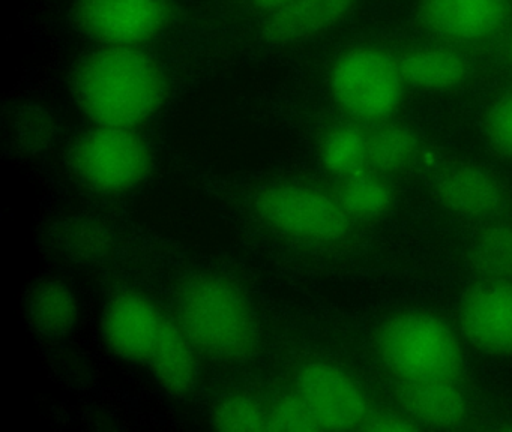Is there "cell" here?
Listing matches in <instances>:
<instances>
[{
  "instance_id": "obj_10",
  "label": "cell",
  "mask_w": 512,
  "mask_h": 432,
  "mask_svg": "<svg viewBox=\"0 0 512 432\" xmlns=\"http://www.w3.org/2000/svg\"><path fill=\"white\" fill-rule=\"evenodd\" d=\"M434 200L451 215L467 221H499L512 206L505 183L484 168L449 164L434 173L430 183Z\"/></svg>"
},
{
  "instance_id": "obj_6",
  "label": "cell",
  "mask_w": 512,
  "mask_h": 432,
  "mask_svg": "<svg viewBox=\"0 0 512 432\" xmlns=\"http://www.w3.org/2000/svg\"><path fill=\"white\" fill-rule=\"evenodd\" d=\"M404 86L397 59L371 47L341 54L329 74V87L338 107L350 119L367 125L388 122L398 113Z\"/></svg>"
},
{
  "instance_id": "obj_7",
  "label": "cell",
  "mask_w": 512,
  "mask_h": 432,
  "mask_svg": "<svg viewBox=\"0 0 512 432\" xmlns=\"http://www.w3.org/2000/svg\"><path fill=\"white\" fill-rule=\"evenodd\" d=\"M257 215L281 236L310 245L346 239L353 221L335 195L299 182L266 186L256 200Z\"/></svg>"
},
{
  "instance_id": "obj_20",
  "label": "cell",
  "mask_w": 512,
  "mask_h": 432,
  "mask_svg": "<svg viewBox=\"0 0 512 432\" xmlns=\"http://www.w3.org/2000/svg\"><path fill=\"white\" fill-rule=\"evenodd\" d=\"M29 317L40 332L50 336L64 335L76 324L79 303L73 291L62 282H43L29 299Z\"/></svg>"
},
{
  "instance_id": "obj_5",
  "label": "cell",
  "mask_w": 512,
  "mask_h": 432,
  "mask_svg": "<svg viewBox=\"0 0 512 432\" xmlns=\"http://www.w3.org/2000/svg\"><path fill=\"white\" fill-rule=\"evenodd\" d=\"M68 164L85 188L124 194L148 179L154 152L136 129L94 125L73 141Z\"/></svg>"
},
{
  "instance_id": "obj_14",
  "label": "cell",
  "mask_w": 512,
  "mask_h": 432,
  "mask_svg": "<svg viewBox=\"0 0 512 432\" xmlns=\"http://www.w3.org/2000/svg\"><path fill=\"white\" fill-rule=\"evenodd\" d=\"M356 0H293L266 15L263 32L278 44L304 41L337 26Z\"/></svg>"
},
{
  "instance_id": "obj_18",
  "label": "cell",
  "mask_w": 512,
  "mask_h": 432,
  "mask_svg": "<svg viewBox=\"0 0 512 432\" xmlns=\"http://www.w3.org/2000/svg\"><path fill=\"white\" fill-rule=\"evenodd\" d=\"M319 161L338 180L368 171V131L358 122L335 126L323 135Z\"/></svg>"
},
{
  "instance_id": "obj_21",
  "label": "cell",
  "mask_w": 512,
  "mask_h": 432,
  "mask_svg": "<svg viewBox=\"0 0 512 432\" xmlns=\"http://www.w3.org/2000/svg\"><path fill=\"white\" fill-rule=\"evenodd\" d=\"M211 422L220 431H269L268 407L251 396H226L212 408Z\"/></svg>"
},
{
  "instance_id": "obj_11",
  "label": "cell",
  "mask_w": 512,
  "mask_h": 432,
  "mask_svg": "<svg viewBox=\"0 0 512 432\" xmlns=\"http://www.w3.org/2000/svg\"><path fill=\"white\" fill-rule=\"evenodd\" d=\"M458 324L472 347L512 357V282L479 281L458 303Z\"/></svg>"
},
{
  "instance_id": "obj_16",
  "label": "cell",
  "mask_w": 512,
  "mask_h": 432,
  "mask_svg": "<svg viewBox=\"0 0 512 432\" xmlns=\"http://www.w3.org/2000/svg\"><path fill=\"white\" fill-rule=\"evenodd\" d=\"M421 143L406 126L379 123L368 131V171L383 177L401 176L415 167Z\"/></svg>"
},
{
  "instance_id": "obj_13",
  "label": "cell",
  "mask_w": 512,
  "mask_h": 432,
  "mask_svg": "<svg viewBox=\"0 0 512 432\" xmlns=\"http://www.w3.org/2000/svg\"><path fill=\"white\" fill-rule=\"evenodd\" d=\"M397 383L394 398L398 407L421 428H457L469 417V402L454 381Z\"/></svg>"
},
{
  "instance_id": "obj_26",
  "label": "cell",
  "mask_w": 512,
  "mask_h": 432,
  "mask_svg": "<svg viewBox=\"0 0 512 432\" xmlns=\"http://www.w3.org/2000/svg\"><path fill=\"white\" fill-rule=\"evenodd\" d=\"M509 57H511V60H512V36H511V41H509Z\"/></svg>"
},
{
  "instance_id": "obj_22",
  "label": "cell",
  "mask_w": 512,
  "mask_h": 432,
  "mask_svg": "<svg viewBox=\"0 0 512 432\" xmlns=\"http://www.w3.org/2000/svg\"><path fill=\"white\" fill-rule=\"evenodd\" d=\"M269 431H320L307 405L296 393L268 405Z\"/></svg>"
},
{
  "instance_id": "obj_2",
  "label": "cell",
  "mask_w": 512,
  "mask_h": 432,
  "mask_svg": "<svg viewBox=\"0 0 512 432\" xmlns=\"http://www.w3.org/2000/svg\"><path fill=\"white\" fill-rule=\"evenodd\" d=\"M101 333L115 356L145 366L172 395H188L196 386L199 353L175 315L149 297L131 291L113 297Z\"/></svg>"
},
{
  "instance_id": "obj_9",
  "label": "cell",
  "mask_w": 512,
  "mask_h": 432,
  "mask_svg": "<svg viewBox=\"0 0 512 432\" xmlns=\"http://www.w3.org/2000/svg\"><path fill=\"white\" fill-rule=\"evenodd\" d=\"M295 393L302 399L320 431L361 429L371 413L358 381L334 363L314 360L296 372Z\"/></svg>"
},
{
  "instance_id": "obj_23",
  "label": "cell",
  "mask_w": 512,
  "mask_h": 432,
  "mask_svg": "<svg viewBox=\"0 0 512 432\" xmlns=\"http://www.w3.org/2000/svg\"><path fill=\"white\" fill-rule=\"evenodd\" d=\"M485 135L488 143L502 153L512 158V92L500 96L485 116Z\"/></svg>"
},
{
  "instance_id": "obj_4",
  "label": "cell",
  "mask_w": 512,
  "mask_h": 432,
  "mask_svg": "<svg viewBox=\"0 0 512 432\" xmlns=\"http://www.w3.org/2000/svg\"><path fill=\"white\" fill-rule=\"evenodd\" d=\"M383 368L400 383H458L464 354L457 333L439 315L400 312L388 318L374 336Z\"/></svg>"
},
{
  "instance_id": "obj_12",
  "label": "cell",
  "mask_w": 512,
  "mask_h": 432,
  "mask_svg": "<svg viewBox=\"0 0 512 432\" xmlns=\"http://www.w3.org/2000/svg\"><path fill=\"white\" fill-rule=\"evenodd\" d=\"M508 0H421L418 20L431 35L451 42L490 38L505 24Z\"/></svg>"
},
{
  "instance_id": "obj_25",
  "label": "cell",
  "mask_w": 512,
  "mask_h": 432,
  "mask_svg": "<svg viewBox=\"0 0 512 432\" xmlns=\"http://www.w3.org/2000/svg\"><path fill=\"white\" fill-rule=\"evenodd\" d=\"M293 0H250L251 5L259 11L265 12L266 15L278 11L283 6L289 5Z\"/></svg>"
},
{
  "instance_id": "obj_8",
  "label": "cell",
  "mask_w": 512,
  "mask_h": 432,
  "mask_svg": "<svg viewBox=\"0 0 512 432\" xmlns=\"http://www.w3.org/2000/svg\"><path fill=\"white\" fill-rule=\"evenodd\" d=\"M77 29L101 47H142L170 23L169 0H77Z\"/></svg>"
},
{
  "instance_id": "obj_3",
  "label": "cell",
  "mask_w": 512,
  "mask_h": 432,
  "mask_svg": "<svg viewBox=\"0 0 512 432\" xmlns=\"http://www.w3.org/2000/svg\"><path fill=\"white\" fill-rule=\"evenodd\" d=\"M175 318L197 353L239 363L259 347L260 324L245 294L226 278L194 275L179 285Z\"/></svg>"
},
{
  "instance_id": "obj_19",
  "label": "cell",
  "mask_w": 512,
  "mask_h": 432,
  "mask_svg": "<svg viewBox=\"0 0 512 432\" xmlns=\"http://www.w3.org/2000/svg\"><path fill=\"white\" fill-rule=\"evenodd\" d=\"M352 221H374L394 206L395 192L386 177L365 171L341 179L332 192Z\"/></svg>"
},
{
  "instance_id": "obj_15",
  "label": "cell",
  "mask_w": 512,
  "mask_h": 432,
  "mask_svg": "<svg viewBox=\"0 0 512 432\" xmlns=\"http://www.w3.org/2000/svg\"><path fill=\"white\" fill-rule=\"evenodd\" d=\"M397 62L406 84L431 92L461 86L470 72L466 57L448 48H415L401 54Z\"/></svg>"
},
{
  "instance_id": "obj_17",
  "label": "cell",
  "mask_w": 512,
  "mask_h": 432,
  "mask_svg": "<svg viewBox=\"0 0 512 432\" xmlns=\"http://www.w3.org/2000/svg\"><path fill=\"white\" fill-rule=\"evenodd\" d=\"M467 261L479 281L512 282V224H485L470 242Z\"/></svg>"
},
{
  "instance_id": "obj_24",
  "label": "cell",
  "mask_w": 512,
  "mask_h": 432,
  "mask_svg": "<svg viewBox=\"0 0 512 432\" xmlns=\"http://www.w3.org/2000/svg\"><path fill=\"white\" fill-rule=\"evenodd\" d=\"M361 429L371 432H407L421 429V426L401 410H371Z\"/></svg>"
},
{
  "instance_id": "obj_1",
  "label": "cell",
  "mask_w": 512,
  "mask_h": 432,
  "mask_svg": "<svg viewBox=\"0 0 512 432\" xmlns=\"http://www.w3.org/2000/svg\"><path fill=\"white\" fill-rule=\"evenodd\" d=\"M71 92L94 125L136 129L163 108L169 80L142 47H100L77 63Z\"/></svg>"
}]
</instances>
